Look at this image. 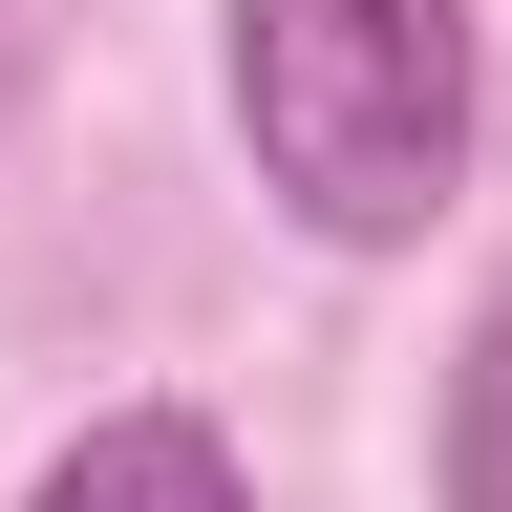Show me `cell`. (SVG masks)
Wrapping results in <instances>:
<instances>
[{"instance_id": "cell-1", "label": "cell", "mask_w": 512, "mask_h": 512, "mask_svg": "<svg viewBox=\"0 0 512 512\" xmlns=\"http://www.w3.org/2000/svg\"><path fill=\"white\" fill-rule=\"evenodd\" d=\"M235 150L320 256H406L470 192V0H235Z\"/></svg>"}, {"instance_id": "cell-2", "label": "cell", "mask_w": 512, "mask_h": 512, "mask_svg": "<svg viewBox=\"0 0 512 512\" xmlns=\"http://www.w3.org/2000/svg\"><path fill=\"white\" fill-rule=\"evenodd\" d=\"M22 512H256V470H235L192 406H107V427H64V448H43V491H22Z\"/></svg>"}, {"instance_id": "cell-3", "label": "cell", "mask_w": 512, "mask_h": 512, "mask_svg": "<svg viewBox=\"0 0 512 512\" xmlns=\"http://www.w3.org/2000/svg\"><path fill=\"white\" fill-rule=\"evenodd\" d=\"M427 491H448V512H512V299L470 320V363H448V427H427Z\"/></svg>"}, {"instance_id": "cell-4", "label": "cell", "mask_w": 512, "mask_h": 512, "mask_svg": "<svg viewBox=\"0 0 512 512\" xmlns=\"http://www.w3.org/2000/svg\"><path fill=\"white\" fill-rule=\"evenodd\" d=\"M0 86H22V0H0Z\"/></svg>"}]
</instances>
